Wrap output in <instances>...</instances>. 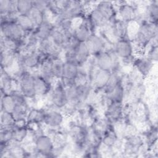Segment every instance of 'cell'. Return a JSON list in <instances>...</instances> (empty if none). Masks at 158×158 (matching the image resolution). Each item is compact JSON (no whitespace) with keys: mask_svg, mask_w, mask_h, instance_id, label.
Wrapping results in <instances>:
<instances>
[{"mask_svg":"<svg viewBox=\"0 0 158 158\" xmlns=\"http://www.w3.org/2000/svg\"><path fill=\"white\" fill-rule=\"evenodd\" d=\"M114 10L111 2H98L89 12L88 20L93 27H103L114 17Z\"/></svg>","mask_w":158,"mask_h":158,"instance_id":"1","label":"cell"},{"mask_svg":"<svg viewBox=\"0 0 158 158\" xmlns=\"http://www.w3.org/2000/svg\"><path fill=\"white\" fill-rule=\"evenodd\" d=\"M1 34L2 37L20 41L25 33L16 22H1Z\"/></svg>","mask_w":158,"mask_h":158,"instance_id":"2","label":"cell"},{"mask_svg":"<svg viewBox=\"0 0 158 158\" xmlns=\"http://www.w3.org/2000/svg\"><path fill=\"white\" fill-rule=\"evenodd\" d=\"M19 76V88L20 92L27 98L36 96L34 84V75L27 71H22Z\"/></svg>","mask_w":158,"mask_h":158,"instance_id":"3","label":"cell"},{"mask_svg":"<svg viewBox=\"0 0 158 158\" xmlns=\"http://www.w3.org/2000/svg\"><path fill=\"white\" fill-rule=\"evenodd\" d=\"M51 101L52 104L57 108L62 109L69 102L66 89L61 83L60 81L55 85L51 91Z\"/></svg>","mask_w":158,"mask_h":158,"instance_id":"4","label":"cell"},{"mask_svg":"<svg viewBox=\"0 0 158 158\" xmlns=\"http://www.w3.org/2000/svg\"><path fill=\"white\" fill-rule=\"evenodd\" d=\"M114 54L108 52H102L97 55L96 65L99 69L111 72L116 66V60Z\"/></svg>","mask_w":158,"mask_h":158,"instance_id":"5","label":"cell"},{"mask_svg":"<svg viewBox=\"0 0 158 158\" xmlns=\"http://www.w3.org/2000/svg\"><path fill=\"white\" fill-rule=\"evenodd\" d=\"M35 148L38 153L48 154L52 153L54 149L53 140L48 135H41L37 137L35 141Z\"/></svg>","mask_w":158,"mask_h":158,"instance_id":"6","label":"cell"},{"mask_svg":"<svg viewBox=\"0 0 158 158\" xmlns=\"http://www.w3.org/2000/svg\"><path fill=\"white\" fill-rule=\"evenodd\" d=\"M114 53L118 57L123 59L130 58L133 54V48L131 43L124 38L118 40L115 43Z\"/></svg>","mask_w":158,"mask_h":158,"instance_id":"7","label":"cell"},{"mask_svg":"<svg viewBox=\"0 0 158 158\" xmlns=\"http://www.w3.org/2000/svg\"><path fill=\"white\" fill-rule=\"evenodd\" d=\"M64 122L63 114L57 110H49L45 112L44 123L51 128H57Z\"/></svg>","mask_w":158,"mask_h":158,"instance_id":"8","label":"cell"},{"mask_svg":"<svg viewBox=\"0 0 158 158\" xmlns=\"http://www.w3.org/2000/svg\"><path fill=\"white\" fill-rule=\"evenodd\" d=\"M90 54L98 55L104 48V41L99 36L91 34L85 42Z\"/></svg>","mask_w":158,"mask_h":158,"instance_id":"9","label":"cell"},{"mask_svg":"<svg viewBox=\"0 0 158 158\" xmlns=\"http://www.w3.org/2000/svg\"><path fill=\"white\" fill-rule=\"evenodd\" d=\"M34 84L36 96H43L51 90V82L47 81L40 74L34 75Z\"/></svg>","mask_w":158,"mask_h":158,"instance_id":"10","label":"cell"},{"mask_svg":"<svg viewBox=\"0 0 158 158\" xmlns=\"http://www.w3.org/2000/svg\"><path fill=\"white\" fill-rule=\"evenodd\" d=\"M55 26L49 20L44 21L41 25L35 28L34 31L40 41L50 38Z\"/></svg>","mask_w":158,"mask_h":158,"instance_id":"11","label":"cell"},{"mask_svg":"<svg viewBox=\"0 0 158 158\" xmlns=\"http://www.w3.org/2000/svg\"><path fill=\"white\" fill-rule=\"evenodd\" d=\"M118 14L120 20L127 23L134 21L137 17L136 9L131 4H120L118 9Z\"/></svg>","mask_w":158,"mask_h":158,"instance_id":"12","label":"cell"},{"mask_svg":"<svg viewBox=\"0 0 158 158\" xmlns=\"http://www.w3.org/2000/svg\"><path fill=\"white\" fill-rule=\"evenodd\" d=\"M91 35L90 28L83 21L82 23L73 30V36L79 42L85 43Z\"/></svg>","mask_w":158,"mask_h":158,"instance_id":"13","label":"cell"},{"mask_svg":"<svg viewBox=\"0 0 158 158\" xmlns=\"http://www.w3.org/2000/svg\"><path fill=\"white\" fill-rule=\"evenodd\" d=\"M16 61V53L15 51H1V64L2 69H9Z\"/></svg>","mask_w":158,"mask_h":158,"instance_id":"14","label":"cell"},{"mask_svg":"<svg viewBox=\"0 0 158 158\" xmlns=\"http://www.w3.org/2000/svg\"><path fill=\"white\" fill-rule=\"evenodd\" d=\"M16 23L22 28L24 32L30 33L35 29V26L28 15L19 14L16 19Z\"/></svg>","mask_w":158,"mask_h":158,"instance_id":"15","label":"cell"},{"mask_svg":"<svg viewBox=\"0 0 158 158\" xmlns=\"http://www.w3.org/2000/svg\"><path fill=\"white\" fill-rule=\"evenodd\" d=\"M110 71L99 69V70L96 73L94 78V82L96 86L98 88H105L110 77Z\"/></svg>","mask_w":158,"mask_h":158,"instance_id":"16","label":"cell"},{"mask_svg":"<svg viewBox=\"0 0 158 158\" xmlns=\"http://www.w3.org/2000/svg\"><path fill=\"white\" fill-rule=\"evenodd\" d=\"M135 65L139 72L143 75H148L152 67V61L148 57H140L135 61Z\"/></svg>","mask_w":158,"mask_h":158,"instance_id":"17","label":"cell"},{"mask_svg":"<svg viewBox=\"0 0 158 158\" xmlns=\"http://www.w3.org/2000/svg\"><path fill=\"white\" fill-rule=\"evenodd\" d=\"M16 106V103L10 93H4L1 96V111L12 113Z\"/></svg>","mask_w":158,"mask_h":158,"instance_id":"18","label":"cell"},{"mask_svg":"<svg viewBox=\"0 0 158 158\" xmlns=\"http://www.w3.org/2000/svg\"><path fill=\"white\" fill-rule=\"evenodd\" d=\"M46 11L43 12L33 7L30 13L28 14L35 27H37L38 26L41 25L44 21L48 20L46 15Z\"/></svg>","mask_w":158,"mask_h":158,"instance_id":"19","label":"cell"},{"mask_svg":"<svg viewBox=\"0 0 158 158\" xmlns=\"http://www.w3.org/2000/svg\"><path fill=\"white\" fill-rule=\"evenodd\" d=\"M33 9V1L28 0L17 1V10L19 14L28 15Z\"/></svg>","mask_w":158,"mask_h":158,"instance_id":"20","label":"cell"},{"mask_svg":"<svg viewBox=\"0 0 158 158\" xmlns=\"http://www.w3.org/2000/svg\"><path fill=\"white\" fill-rule=\"evenodd\" d=\"M28 135V129L23 127L14 125L13 128V140L20 143L23 141Z\"/></svg>","mask_w":158,"mask_h":158,"instance_id":"21","label":"cell"},{"mask_svg":"<svg viewBox=\"0 0 158 158\" xmlns=\"http://www.w3.org/2000/svg\"><path fill=\"white\" fill-rule=\"evenodd\" d=\"M64 62L59 58L52 60V69L53 76L55 78L60 79L62 77Z\"/></svg>","mask_w":158,"mask_h":158,"instance_id":"22","label":"cell"},{"mask_svg":"<svg viewBox=\"0 0 158 158\" xmlns=\"http://www.w3.org/2000/svg\"><path fill=\"white\" fill-rule=\"evenodd\" d=\"M1 127H12L15 125V120L12 113L1 111Z\"/></svg>","mask_w":158,"mask_h":158,"instance_id":"23","label":"cell"},{"mask_svg":"<svg viewBox=\"0 0 158 158\" xmlns=\"http://www.w3.org/2000/svg\"><path fill=\"white\" fill-rule=\"evenodd\" d=\"M146 14L152 20V23H156L158 16V5L157 1L152 2L147 7Z\"/></svg>","mask_w":158,"mask_h":158,"instance_id":"24","label":"cell"},{"mask_svg":"<svg viewBox=\"0 0 158 158\" xmlns=\"http://www.w3.org/2000/svg\"><path fill=\"white\" fill-rule=\"evenodd\" d=\"M33 4L34 8L44 12L48 10L49 1H33Z\"/></svg>","mask_w":158,"mask_h":158,"instance_id":"25","label":"cell"}]
</instances>
